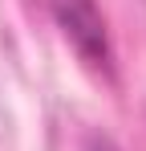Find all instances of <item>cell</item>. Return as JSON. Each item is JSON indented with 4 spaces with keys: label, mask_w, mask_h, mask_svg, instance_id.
I'll return each instance as SVG.
<instances>
[{
    "label": "cell",
    "mask_w": 146,
    "mask_h": 151,
    "mask_svg": "<svg viewBox=\"0 0 146 151\" xmlns=\"http://www.w3.org/2000/svg\"><path fill=\"white\" fill-rule=\"evenodd\" d=\"M85 151H118L106 135H89V143H85Z\"/></svg>",
    "instance_id": "obj_2"
},
{
    "label": "cell",
    "mask_w": 146,
    "mask_h": 151,
    "mask_svg": "<svg viewBox=\"0 0 146 151\" xmlns=\"http://www.w3.org/2000/svg\"><path fill=\"white\" fill-rule=\"evenodd\" d=\"M45 8V17L57 25V33L69 41V49L97 74H110L114 65V45H110V29L97 8V0H37Z\"/></svg>",
    "instance_id": "obj_1"
}]
</instances>
